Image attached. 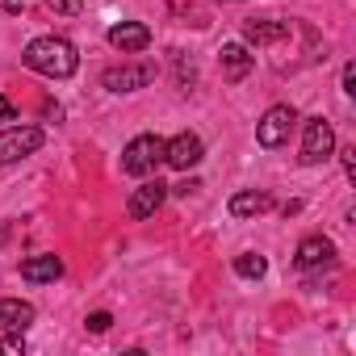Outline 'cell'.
I'll return each instance as SVG.
<instances>
[{
	"mask_svg": "<svg viewBox=\"0 0 356 356\" xmlns=\"http://www.w3.org/2000/svg\"><path fill=\"white\" fill-rule=\"evenodd\" d=\"M22 63H26L30 72H38V76L67 80V76H76V67H80V55H76V47H72L67 38H55V34H47V38H34V42L22 51Z\"/></svg>",
	"mask_w": 356,
	"mask_h": 356,
	"instance_id": "obj_1",
	"label": "cell"
},
{
	"mask_svg": "<svg viewBox=\"0 0 356 356\" xmlns=\"http://www.w3.org/2000/svg\"><path fill=\"white\" fill-rule=\"evenodd\" d=\"M163 163V138L159 134H134L122 151V172L126 176H151Z\"/></svg>",
	"mask_w": 356,
	"mask_h": 356,
	"instance_id": "obj_2",
	"label": "cell"
},
{
	"mask_svg": "<svg viewBox=\"0 0 356 356\" xmlns=\"http://www.w3.org/2000/svg\"><path fill=\"white\" fill-rule=\"evenodd\" d=\"M293 126H298V109H293V105H273V109L256 122V143H260L264 151H277V147L289 143Z\"/></svg>",
	"mask_w": 356,
	"mask_h": 356,
	"instance_id": "obj_3",
	"label": "cell"
},
{
	"mask_svg": "<svg viewBox=\"0 0 356 356\" xmlns=\"http://www.w3.org/2000/svg\"><path fill=\"white\" fill-rule=\"evenodd\" d=\"M335 155V126L327 118H306L302 126V163H327Z\"/></svg>",
	"mask_w": 356,
	"mask_h": 356,
	"instance_id": "obj_4",
	"label": "cell"
},
{
	"mask_svg": "<svg viewBox=\"0 0 356 356\" xmlns=\"http://www.w3.org/2000/svg\"><path fill=\"white\" fill-rule=\"evenodd\" d=\"M42 143H47V134L38 126H9V130H0V163H17V159L34 155Z\"/></svg>",
	"mask_w": 356,
	"mask_h": 356,
	"instance_id": "obj_5",
	"label": "cell"
},
{
	"mask_svg": "<svg viewBox=\"0 0 356 356\" xmlns=\"http://www.w3.org/2000/svg\"><path fill=\"white\" fill-rule=\"evenodd\" d=\"M202 155H206V143H202V134H193V130H185V134H176V138L163 143V163L176 168V172L197 168Z\"/></svg>",
	"mask_w": 356,
	"mask_h": 356,
	"instance_id": "obj_6",
	"label": "cell"
},
{
	"mask_svg": "<svg viewBox=\"0 0 356 356\" xmlns=\"http://www.w3.org/2000/svg\"><path fill=\"white\" fill-rule=\"evenodd\" d=\"M155 80V63H122V67H105L101 84L109 92H138Z\"/></svg>",
	"mask_w": 356,
	"mask_h": 356,
	"instance_id": "obj_7",
	"label": "cell"
},
{
	"mask_svg": "<svg viewBox=\"0 0 356 356\" xmlns=\"http://www.w3.org/2000/svg\"><path fill=\"white\" fill-rule=\"evenodd\" d=\"M168 202V185L163 181H143L134 193H130V202H126V214L134 218V222H143V218H151L159 206Z\"/></svg>",
	"mask_w": 356,
	"mask_h": 356,
	"instance_id": "obj_8",
	"label": "cell"
},
{
	"mask_svg": "<svg viewBox=\"0 0 356 356\" xmlns=\"http://www.w3.org/2000/svg\"><path fill=\"white\" fill-rule=\"evenodd\" d=\"M218 67H222V80L239 84V80H248V76H252L256 55H252L243 42H222V51H218Z\"/></svg>",
	"mask_w": 356,
	"mask_h": 356,
	"instance_id": "obj_9",
	"label": "cell"
},
{
	"mask_svg": "<svg viewBox=\"0 0 356 356\" xmlns=\"http://www.w3.org/2000/svg\"><path fill=\"white\" fill-rule=\"evenodd\" d=\"M109 47L122 51V55H138V51L151 47V30H147L143 22H118V26L109 30Z\"/></svg>",
	"mask_w": 356,
	"mask_h": 356,
	"instance_id": "obj_10",
	"label": "cell"
},
{
	"mask_svg": "<svg viewBox=\"0 0 356 356\" xmlns=\"http://www.w3.org/2000/svg\"><path fill=\"white\" fill-rule=\"evenodd\" d=\"M293 264L298 268H323V264H335V243L327 239V235H310V239H302L298 243V256H293Z\"/></svg>",
	"mask_w": 356,
	"mask_h": 356,
	"instance_id": "obj_11",
	"label": "cell"
},
{
	"mask_svg": "<svg viewBox=\"0 0 356 356\" xmlns=\"http://www.w3.org/2000/svg\"><path fill=\"white\" fill-rule=\"evenodd\" d=\"M243 38L252 47H273L281 38H289V22H277V17H252L243 22Z\"/></svg>",
	"mask_w": 356,
	"mask_h": 356,
	"instance_id": "obj_12",
	"label": "cell"
},
{
	"mask_svg": "<svg viewBox=\"0 0 356 356\" xmlns=\"http://www.w3.org/2000/svg\"><path fill=\"white\" fill-rule=\"evenodd\" d=\"M59 277H63V260L51 256V252H38V256H26L22 260V281H30V285L59 281Z\"/></svg>",
	"mask_w": 356,
	"mask_h": 356,
	"instance_id": "obj_13",
	"label": "cell"
},
{
	"mask_svg": "<svg viewBox=\"0 0 356 356\" xmlns=\"http://www.w3.org/2000/svg\"><path fill=\"white\" fill-rule=\"evenodd\" d=\"M227 210H231V218H256V214H268L273 210V197L264 189H243V193L231 197Z\"/></svg>",
	"mask_w": 356,
	"mask_h": 356,
	"instance_id": "obj_14",
	"label": "cell"
},
{
	"mask_svg": "<svg viewBox=\"0 0 356 356\" xmlns=\"http://www.w3.org/2000/svg\"><path fill=\"white\" fill-rule=\"evenodd\" d=\"M34 323V306L22 298H0V331H26Z\"/></svg>",
	"mask_w": 356,
	"mask_h": 356,
	"instance_id": "obj_15",
	"label": "cell"
},
{
	"mask_svg": "<svg viewBox=\"0 0 356 356\" xmlns=\"http://www.w3.org/2000/svg\"><path fill=\"white\" fill-rule=\"evenodd\" d=\"M243 281H260L264 273H268V260L260 256V252H243V256H235V264H231Z\"/></svg>",
	"mask_w": 356,
	"mask_h": 356,
	"instance_id": "obj_16",
	"label": "cell"
},
{
	"mask_svg": "<svg viewBox=\"0 0 356 356\" xmlns=\"http://www.w3.org/2000/svg\"><path fill=\"white\" fill-rule=\"evenodd\" d=\"M84 327H88L92 335H105V331L113 327V314H109V310H92V314L84 318Z\"/></svg>",
	"mask_w": 356,
	"mask_h": 356,
	"instance_id": "obj_17",
	"label": "cell"
},
{
	"mask_svg": "<svg viewBox=\"0 0 356 356\" xmlns=\"http://www.w3.org/2000/svg\"><path fill=\"white\" fill-rule=\"evenodd\" d=\"M0 352H5V356H22V352H26V335H22V331L5 335V339H0Z\"/></svg>",
	"mask_w": 356,
	"mask_h": 356,
	"instance_id": "obj_18",
	"label": "cell"
},
{
	"mask_svg": "<svg viewBox=\"0 0 356 356\" xmlns=\"http://www.w3.org/2000/svg\"><path fill=\"white\" fill-rule=\"evenodd\" d=\"M339 155H343V172H348V181H356V143L339 147Z\"/></svg>",
	"mask_w": 356,
	"mask_h": 356,
	"instance_id": "obj_19",
	"label": "cell"
},
{
	"mask_svg": "<svg viewBox=\"0 0 356 356\" xmlns=\"http://www.w3.org/2000/svg\"><path fill=\"white\" fill-rule=\"evenodd\" d=\"M47 9H51V13H76L80 0H47Z\"/></svg>",
	"mask_w": 356,
	"mask_h": 356,
	"instance_id": "obj_20",
	"label": "cell"
},
{
	"mask_svg": "<svg viewBox=\"0 0 356 356\" xmlns=\"http://www.w3.org/2000/svg\"><path fill=\"white\" fill-rule=\"evenodd\" d=\"M0 122H17V109H13V101L0 92Z\"/></svg>",
	"mask_w": 356,
	"mask_h": 356,
	"instance_id": "obj_21",
	"label": "cell"
},
{
	"mask_svg": "<svg viewBox=\"0 0 356 356\" xmlns=\"http://www.w3.org/2000/svg\"><path fill=\"white\" fill-rule=\"evenodd\" d=\"M343 92H356V63H343Z\"/></svg>",
	"mask_w": 356,
	"mask_h": 356,
	"instance_id": "obj_22",
	"label": "cell"
},
{
	"mask_svg": "<svg viewBox=\"0 0 356 356\" xmlns=\"http://www.w3.org/2000/svg\"><path fill=\"white\" fill-rule=\"evenodd\" d=\"M0 9H5V13H22L26 5H22V0H0Z\"/></svg>",
	"mask_w": 356,
	"mask_h": 356,
	"instance_id": "obj_23",
	"label": "cell"
}]
</instances>
